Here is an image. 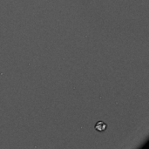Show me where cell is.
Masks as SVG:
<instances>
[{
	"label": "cell",
	"mask_w": 149,
	"mask_h": 149,
	"mask_svg": "<svg viewBox=\"0 0 149 149\" xmlns=\"http://www.w3.org/2000/svg\"><path fill=\"white\" fill-rule=\"evenodd\" d=\"M107 128V125L103 121H98L95 125V129L99 132H104Z\"/></svg>",
	"instance_id": "obj_1"
}]
</instances>
